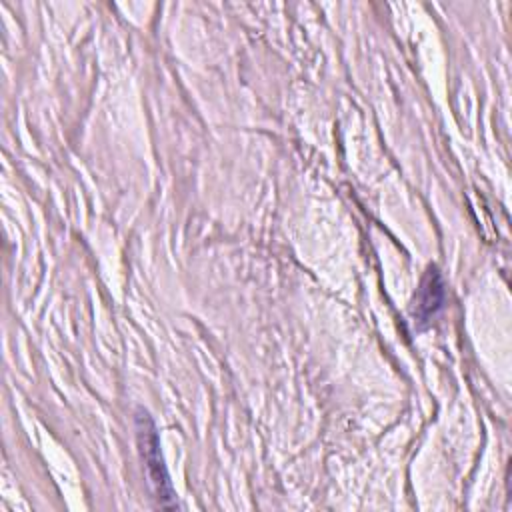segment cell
Listing matches in <instances>:
<instances>
[{
  "instance_id": "6da1fadb",
  "label": "cell",
  "mask_w": 512,
  "mask_h": 512,
  "mask_svg": "<svg viewBox=\"0 0 512 512\" xmlns=\"http://www.w3.org/2000/svg\"><path fill=\"white\" fill-rule=\"evenodd\" d=\"M136 430H138V442H140V450L146 462V472L150 478V484L154 488L156 500L160 502V506H174V492L160 456V446H158V436H156V428L152 424V420L148 418V414L138 412L136 416Z\"/></svg>"
},
{
  "instance_id": "7a4b0ae2",
  "label": "cell",
  "mask_w": 512,
  "mask_h": 512,
  "mask_svg": "<svg viewBox=\"0 0 512 512\" xmlns=\"http://www.w3.org/2000/svg\"><path fill=\"white\" fill-rule=\"evenodd\" d=\"M442 298H444V284L442 278L438 274V270L432 266L428 268L426 276L422 278L420 290L416 294L414 300V316L422 322H426L428 318H432L436 314V310L442 306Z\"/></svg>"
}]
</instances>
